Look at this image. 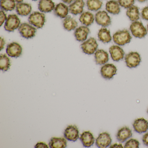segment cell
<instances>
[{
    "label": "cell",
    "instance_id": "cell-1",
    "mask_svg": "<svg viewBox=\"0 0 148 148\" xmlns=\"http://www.w3.org/2000/svg\"><path fill=\"white\" fill-rule=\"evenodd\" d=\"M132 37L129 31L123 30L118 31L114 34L113 36L114 42L119 46H123L130 43Z\"/></svg>",
    "mask_w": 148,
    "mask_h": 148
},
{
    "label": "cell",
    "instance_id": "cell-2",
    "mask_svg": "<svg viewBox=\"0 0 148 148\" xmlns=\"http://www.w3.org/2000/svg\"><path fill=\"white\" fill-rule=\"evenodd\" d=\"M130 30L132 35L137 38H142L147 34V30L142 22L138 21L132 22L130 27Z\"/></svg>",
    "mask_w": 148,
    "mask_h": 148
},
{
    "label": "cell",
    "instance_id": "cell-3",
    "mask_svg": "<svg viewBox=\"0 0 148 148\" xmlns=\"http://www.w3.org/2000/svg\"><path fill=\"white\" fill-rule=\"evenodd\" d=\"M28 21L31 25L38 28L43 27L45 22V16L42 13L34 12L28 18Z\"/></svg>",
    "mask_w": 148,
    "mask_h": 148
},
{
    "label": "cell",
    "instance_id": "cell-4",
    "mask_svg": "<svg viewBox=\"0 0 148 148\" xmlns=\"http://www.w3.org/2000/svg\"><path fill=\"white\" fill-rule=\"evenodd\" d=\"M97 40L93 38H90L81 45L83 52L88 55H92L96 52L98 47Z\"/></svg>",
    "mask_w": 148,
    "mask_h": 148
},
{
    "label": "cell",
    "instance_id": "cell-5",
    "mask_svg": "<svg viewBox=\"0 0 148 148\" xmlns=\"http://www.w3.org/2000/svg\"><path fill=\"white\" fill-rule=\"evenodd\" d=\"M20 24V20L17 15L10 14L6 21L4 28L7 32H13L19 28Z\"/></svg>",
    "mask_w": 148,
    "mask_h": 148
},
{
    "label": "cell",
    "instance_id": "cell-6",
    "mask_svg": "<svg viewBox=\"0 0 148 148\" xmlns=\"http://www.w3.org/2000/svg\"><path fill=\"white\" fill-rule=\"evenodd\" d=\"M21 36L26 39H30L35 36L37 29L27 23H22L18 28Z\"/></svg>",
    "mask_w": 148,
    "mask_h": 148
},
{
    "label": "cell",
    "instance_id": "cell-7",
    "mask_svg": "<svg viewBox=\"0 0 148 148\" xmlns=\"http://www.w3.org/2000/svg\"><path fill=\"white\" fill-rule=\"evenodd\" d=\"M141 61V57L138 53L131 52L125 57L126 65L129 68H135L139 65Z\"/></svg>",
    "mask_w": 148,
    "mask_h": 148
},
{
    "label": "cell",
    "instance_id": "cell-8",
    "mask_svg": "<svg viewBox=\"0 0 148 148\" xmlns=\"http://www.w3.org/2000/svg\"><path fill=\"white\" fill-rule=\"evenodd\" d=\"M96 23L103 27H107L111 24L110 17L105 11H99L95 15Z\"/></svg>",
    "mask_w": 148,
    "mask_h": 148
},
{
    "label": "cell",
    "instance_id": "cell-9",
    "mask_svg": "<svg viewBox=\"0 0 148 148\" xmlns=\"http://www.w3.org/2000/svg\"><path fill=\"white\" fill-rule=\"evenodd\" d=\"M117 69L112 64H106L101 68L100 73L103 77L105 79H110L116 73Z\"/></svg>",
    "mask_w": 148,
    "mask_h": 148
},
{
    "label": "cell",
    "instance_id": "cell-10",
    "mask_svg": "<svg viewBox=\"0 0 148 148\" xmlns=\"http://www.w3.org/2000/svg\"><path fill=\"white\" fill-rule=\"evenodd\" d=\"M6 53L9 57L18 58L22 54V48L21 46L18 43L12 42L8 44L7 46Z\"/></svg>",
    "mask_w": 148,
    "mask_h": 148
},
{
    "label": "cell",
    "instance_id": "cell-11",
    "mask_svg": "<svg viewBox=\"0 0 148 148\" xmlns=\"http://www.w3.org/2000/svg\"><path fill=\"white\" fill-rule=\"evenodd\" d=\"M65 138L69 141L75 142L79 138V130L77 127L75 125L67 126L64 132Z\"/></svg>",
    "mask_w": 148,
    "mask_h": 148
},
{
    "label": "cell",
    "instance_id": "cell-12",
    "mask_svg": "<svg viewBox=\"0 0 148 148\" xmlns=\"http://www.w3.org/2000/svg\"><path fill=\"white\" fill-rule=\"evenodd\" d=\"M110 136L107 132L100 133L96 139V144L98 148H105L110 146L111 143Z\"/></svg>",
    "mask_w": 148,
    "mask_h": 148
},
{
    "label": "cell",
    "instance_id": "cell-13",
    "mask_svg": "<svg viewBox=\"0 0 148 148\" xmlns=\"http://www.w3.org/2000/svg\"><path fill=\"white\" fill-rule=\"evenodd\" d=\"M112 58L114 61H119L123 59L124 57L125 52L123 50L118 46L113 45L109 49Z\"/></svg>",
    "mask_w": 148,
    "mask_h": 148
},
{
    "label": "cell",
    "instance_id": "cell-14",
    "mask_svg": "<svg viewBox=\"0 0 148 148\" xmlns=\"http://www.w3.org/2000/svg\"><path fill=\"white\" fill-rule=\"evenodd\" d=\"M135 131L138 133H144L148 130V122L144 118H139L135 120L133 124Z\"/></svg>",
    "mask_w": 148,
    "mask_h": 148
},
{
    "label": "cell",
    "instance_id": "cell-15",
    "mask_svg": "<svg viewBox=\"0 0 148 148\" xmlns=\"http://www.w3.org/2000/svg\"><path fill=\"white\" fill-rule=\"evenodd\" d=\"M90 33V29L86 26H82L78 27L74 32V36L76 40L79 42H83L86 40Z\"/></svg>",
    "mask_w": 148,
    "mask_h": 148
},
{
    "label": "cell",
    "instance_id": "cell-16",
    "mask_svg": "<svg viewBox=\"0 0 148 148\" xmlns=\"http://www.w3.org/2000/svg\"><path fill=\"white\" fill-rule=\"evenodd\" d=\"M85 3L83 0H76L69 7V12L74 15L81 14L84 11Z\"/></svg>",
    "mask_w": 148,
    "mask_h": 148
},
{
    "label": "cell",
    "instance_id": "cell-17",
    "mask_svg": "<svg viewBox=\"0 0 148 148\" xmlns=\"http://www.w3.org/2000/svg\"><path fill=\"white\" fill-rule=\"evenodd\" d=\"M55 8V4L52 0H40L38 4V9L41 12L49 13Z\"/></svg>",
    "mask_w": 148,
    "mask_h": 148
},
{
    "label": "cell",
    "instance_id": "cell-18",
    "mask_svg": "<svg viewBox=\"0 0 148 148\" xmlns=\"http://www.w3.org/2000/svg\"><path fill=\"white\" fill-rule=\"evenodd\" d=\"M16 12L18 15L21 16H26L31 13L32 7L28 3H18L16 5Z\"/></svg>",
    "mask_w": 148,
    "mask_h": 148
},
{
    "label": "cell",
    "instance_id": "cell-19",
    "mask_svg": "<svg viewBox=\"0 0 148 148\" xmlns=\"http://www.w3.org/2000/svg\"><path fill=\"white\" fill-rule=\"evenodd\" d=\"M80 140L85 147H91L93 145L95 141L93 135L90 131L84 132L80 136Z\"/></svg>",
    "mask_w": 148,
    "mask_h": 148
},
{
    "label": "cell",
    "instance_id": "cell-20",
    "mask_svg": "<svg viewBox=\"0 0 148 148\" xmlns=\"http://www.w3.org/2000/svg\"><path fill=\"white\" fill-rule=\"evenodd\" d=\"M132 136V130L128 127H123L121 128L117 132L116 138L120 143H123Z\"/></svg>",
    "mask_w": 148,
    "mask_h": 148
},
{
    "label": "cell",
    "instance_id": "cell-21",
    "mask_svg": "<svg viewBox=\"0 0 148 148\" xmlns=\"http://www.w3.org/2000/svg\"><path fill=\"white\" fill-rule=\"evenodd\" d=\"M95 60L97 64H104L109 60V55L103 50H98L95 53Z\"/></svg>",
    "mask_w": 148,
    "mask_h": 148
},
{
    "label": "cell",
    "instance_id": "cell-22",
    "mask_svg": "<svg viewBox=\"0 0 148 148\" xmlns=\"http://www.w3.org/2000/svg\"><path fill=\"white\" fill-rule=\"evenodd\" d=\"M69 11L68 6L62 3L58 4L54 9V14L61 18H66L68 15Z\"/></svg>",
    "mask_w": 148,
    "mask_h": 148
},
{
    "label": "cell",
    "instance_id": "cell-23",
    "mask_svg": "<svg viewBox=\"0 0 148 148\" xmlns=\"http://www.w3.org/2000/svg\"><path fill=\"white\" fill-rule=\"evenodd\" d=\"M106 11L114 15L118 14L120 12V5L118 1L115 0H111L108 1L106 5Z\"/></svg>",
    "mask_w": 148,
    "mask_h": 148
},
{
    "label": "cell",
    "instance_id": "cell-24",
    "mask_svg": "<svg viewBox=\"0 0 148 148\" xmlns=\"http://www.w3.org/2000/svg\"><path fill=\"white\" fill-rule=\"evenodd\" d=\"M49 145L51 148H64L66 147L67 143L65 138L52 137L49 142Z\"/></svg>",
    "mask_w": 148,
    "mask_h": 148
},
{
    "label": "cell",
    "instance_id": "cell-25",
    "mask_svg": "<svg viewBox=\"0 0 148 148\" xmlns=\"http://www.w3.org/2000/svg\"><path fill=\"white\" fill-rule=\"evenodd\" d=\"M79 20L83 25H84L86 26H89L94 22V16L90 12H85L80 15Z\"/></svg>",
    "mask_w": 148,
    "mask_h": 148
},
{
    "label": "cell",
    "instance_id": "cell-26",
    "mask_svg": "<svg viewBox=\"0 0 148 148\" xmlns=\"http://www.w3.org/2000/svg\"><path fill=\"white\" fill-rule=\"evenodd\" d=\"M126 15L131 21L132 22L137 21L139 18V9L138 7L133 5L127 9Z\"/></svg>",
    "mask_w": 148,
    "mask_h": 148
},
{
    "label": "cell",
    "instance_id": "cell-27",
    "mask_svg": "<svg viewBox=\"0 0 148 148\" xmlns=\"http://www.w3.org/2000/svg\"><path fill=\"white\" fill-rule=\"evenodd\" d=\"M78 23L71 16H68L65 18L63 21L64 28L67 31H71L76 29L77 27Z\"/></svg>",
    "mask_w": 148,
    "mask_h": 148
},
{
    "label": "cell",
    "instance_id": "cell-28",
    "mask_svg": "<svg viewBox=\"0 0 148 148\" xmlns=\"http://www.w3.org/2000/svg\"><path fill=\"white\" fill-rule=\"evenodd\" d=\"M99 39L103 43H110L112 40L110 31L106 28H102L98 34Z\"/></svg>",
    "mask_w": 148,
    "mask_h": 148
},
{
    "label": "cell",
    "instance_id": "cell-29",
    "mask_svg": "<svg viewBox=\"0 0 148 148\" xmlns=\"http://www.w3.org/2000/svg\"><path fill=\"white\" fill-rule=\"evenodd\" d=\"M11 66L10 59L5 54L0 55V69L3 71H7Z\"/></svg>",
    "mask_w": 148,
    "mask_h": 148
},
{
    "label": "cell",
    "instance_id": "cell-30",
    "mask_svg": "<svg viewBox=\"0 0 148 148\" xmlns=\"http://www.w3.org/2000/svg\"><path fill=\"white\" fill-rule=\"evenodd\" d=\"M0 6L1 9L7 12L13 11L16 6L15 0H1Z\"/></svg>",
    "mask_w": 148,
    "mask_h": 148
},
{
    "label": "cell",
    "instance_id": "cell-31",
    "mask_svg": "<svg viewBox=\"0 0 148 148\" xmlns=\"http://www.w3.org/2000/svg\"><path fill=\"white\" fill-rule=\"evenodd\" d=\"M103 2L100 0H87L86 5L88 10L90 11H98L102 7Z\"/></svg>",
    "mask_w": 148,
    "mask_h": 148
},
{
    "label": "cell",
    "instance_id": "cell-32",
    "mask_svg": "<svg viewBox=\"0 0 148 148\" xmlns=\"http://www.w3.org/2000/svg\"><path fill=\"white\" fill-rule=\"evenodd\" d=\"M118 1L120 6L128 9L133 5L135 0H118Z\"/></svg>",
    "mask_w": 148,
    "mask_h": 148
},
{
    "label": "cell",
    "instance_id": "cell-33",
    "mask_svg": "<svg viewBox=\"0 0 148 148\" xmlns=\"http://www.w3.org/2000/svg\"><path fill=\"white\" fill-rule=\"evenodd\" d=\"M139 147V142L136 139H130L127 141L125 145V148H137Z\"/></svg>",
    "mask_w": 148,
    "mask_h": 148
},
{
    "label": "cell",
    "instance_id": "cell-34",
    "mask_svg": "<svg viewBox=\"0 0 148 148\" xmlns=\"http://www.w3.org/2000/svg\"><path fill=\"white\" fill-rule=\"evenodd\" d=\"M7 19V17L5 12L3 11H1L0 12V26H1L4 22L6 21Z\"/></svg>",
    "mask_w": 148,
    "mask_h": 148
},
{
    "label": "cell",
    "instance_id": "cell-35",
    "mask_svg": "<svg viewBox=\"0 0 148 148\" xmlns=\"http://www.w3.org/2000/svg\"><path fill=\"white\" fill-rule=\"evenodd\" d=\"M142 18L144 20L148 21V6L145 7L143 9L141 13Z\"/></svg>",
    "mask_w": 148,
    "mask_h": 148
},
{
    "label": "cell",
    "instance_id": "cell-36",
    "mask_svg": "<svg viewBox=\"0 0 148 148\" xmlns=\"http://www.w3.org/2000/svg\"><path fill=\"white\" fill-rule=\"evenodd\" d=\"M34 148H48V146H47V145L45 143H37V144L34 146Z\"/></svg>",
    "mask_w": 148,
    "mask_h": 148
},
{
    "label": "cell",
    "instance_id": "cell-37",
    "mask_svg": "<svg viewBox=\"0 0 148 148\" xmlns=\"http://www.w3.org/2000/svg\"><path fill=\"white\" fill-rule=\"evenodd\" d=\"M143 141L145 145L148 146V132L144 135L143 137Z\"/></svg>",
    "mask_w": 148,
    "mask_h": 148
},
{
    "label": "cell",
    "instance_id": "cell-38",
    "mask_svg": "<svg viewBox=\"0 0 148 148\" xmlns=\"http://www.w3.org/2000/svg\"><path fill=\"white\" fill-rule=\"evenodd\" d=\"M0 45H1V50H2L4 47L5 44V40L2 38H1V40H0Z\"/></svg>",
    "mask_w": 148,
    "mask_h": 148
},
{
    "label": "cell",
    "instance_id": "cell-39",
    "mask_svg": "<svg viewBox=\"0 0 148 148\" xmlns=\"http://www.w3.org/2000/svg\"><path fill=\"white\" fill-rule=\"evenodd\" d=\"M110 148H123V145L121 144L115 143L110 146Z\"/></svg>",
    "mask_w": 148,
    "mask_h": 148
},
{
    "label": "cell",
    "instance_id": "cell-40",
    "mask_svg": "<svg viewBox=\"0 0 148 148\" xmlns=\"http://www.w3.org/2000/svg\"><path fill=\"white\" fill-rule=\"evenodd\" d=\"M62 1L63 2L66 3V4H71V2H72L74 0H62Z\"/></svg>",
    "mask_w": 148,
    "mask_h": 148
},
{
    "label": "cell",
    "instance_id": "cell-41",
    "mask_svg": "<svg viewBox=\"0 0 148 148\" xmlns=\"http://www.w3.org/2000/svg\"><path fill=\"white\" fill-rule=\"evenodd\" d=\"M138 1H139V2H141V3H143V2H145L147 0H137Z\"/></svg>",
    "mask_w": 148,
    "mask_h": 148
},
{
    "label": "cell",
    "instance_id": "cell-42",
    "mask_svg": "<svg viewBox=\"0 0 148 148\" xmlns=\"http://www.w3.org/2000/svg\"><path fill=\"white\" fill-rule=\"evenodd\" d=\"M15 1L18 3H21V2H22L24 0H15Z\"/></svg>",
    "mask_w": 148,
    "mask_h": 148
},
{
    "label": "cell",
    "instance_id": "cell-43",
    "mask_svg": "<svg viewBox=\"0 0 148 148\" xmlns=\"http://www.w3.org/2000/svg\"><path fill=\"white\" fill-rule=\"evenodd\" d=\"M34 1H38V0H33Z\"/></svg>",
    "mask_w": 148,
    "mask_h": 148
},
{
    "label": "cell",
    "instance_id": "cell-44",
    "mask_svg": "<svg viewBox=\"0 0 148 148\" xmlns=\"http://www.w3.org/2000/svg\"><path fill=\"white\" fill-rule=\"evenodd\" d=\"M147 29H148V25H147Z\"/></svg>",
    "mask_w": 148,
    "mask_h": 148
},
{
    "label": "cell",
    "instance_id": "cell-45",
    "mask_svg": "<svg viewBox=\"0 0 148 148\" xmlns=\"http://www.w3.org/2000/svg\"><path fill=\"white\" fill-rule=\"evenodd\" d=\"M147 112H148V110H147Z\"/></svg>",
    "mask_w": 148,
    "mask_h": 148
}]
</instances>
